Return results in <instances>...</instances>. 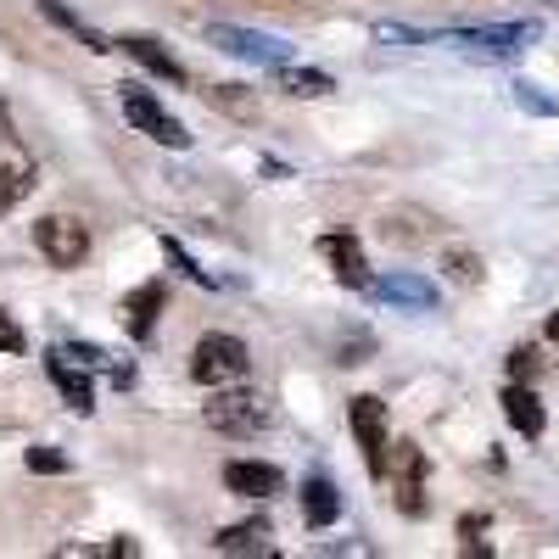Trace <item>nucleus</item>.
I'll return each instance as SVG.
<instances>
[{
	"mask_svg": "<svg viewBox=\"0 0 559 559\" xmlns=\"http://www.w3.org/2000/svg\"><path fill=\"white\" fill-rule=\"evenodd\" d=\"M218 554H274L269 548V521H241V526H229L224 537H213Z\"/></svg>",
	"mask_w": 559,
	"mask_h": 559,
	"instance_id": "nucleus-19",
	"label": "nucleus"
},
{
	"mask_svg": "<svg viewBox=\"0 0 559 559\" xmlns=\"http://www.w3.org/2000/svg\"><path fill=\"white\" fill-rule=\"evenodd\" d=\"M118 102H123V118L146 134V140H157V146H174V152H185L191 146V134H185V123L152 96V90H140V84H118Z\"/></svg>",
	"mask_w": 559,
	"mask_h": 559,
	"instance_id": "nucleus-3",
	"label": "nucleus"
},
{
	"mask_svg": "<svg viewBox=\"0 0 559 559\" xmlns=\"http://www.w3.org/2000/svg\"><path fill=\"white\" fill-rule=\"evenodd\" d=\"M28 185H34V168L28 163H7V168H0V207H12Z\"/></svg>",
	"mask_w": 559,
	"mask_h": 559,
	"instance_id": "nucleus-20",
	"label": "nucleus"
},
{
	"mask_svg": "<svg viewBox=\"0 0 559 559\" xmlns=\"http://www.w3.org/2000/svg\"><path fill=\"white\" fill-rule=\"evenodd\" d=\"M537 34H543L537 23H498V28H453V34H437V39L459 45V51H476V57H515Z\"/></svg>",
	"mask_w": 559,
	"mask_h": 559,
	"instance_id": "nucleus-7",
	"label": "nucleus"
},
{
	"mask_svg": "<svg viewBox=\"0 0 559 559\" xmlns=\"http://www.w3.org/2000/svg\"><path fill=\"white\" fill-rule=\"evenodd\" d=\"M509 376L532 381V376H537V353H532V347H515V353H509Z\"/></svg>",
	"mask_w": 559,
	"mask_h": 559,
	"instance_id": "nucleus-25",
	"label": "nucleus"
},
{
	"mask_svg": "<svg viewBox=\"0 0 559 559\" xmlns=\"http://www.w3.org/2000/svg\"><path fill=\"white\" fill-rule=\"evenodd\" d=\"M548 7H559V0H548Z\"/></svg>",
	"mask_w": 559,
	"mask_h": 559,
	"instance_id": "nucleus-28",
	"label": "nucleus"
},
{
	"mask_svg": "<svg viewBox=\"0 0 559 559\" xmlns=\"http://www.w3.org/2000/svg\"><path fill=\"white\" fill-rule=\"evenodd\" d=\"M0 353H23V331L12 324V313L0 308Z\"/></svg>",
	"mask_w": 559,
	"mask_h": 559,
	"instance_id": "nucleus-26",
	"label": "nucleus"
},
{
	"mask_svg": "<svg viewBox=\"0 0 559 559\" xmlns=\"http://www.w3.org/2000/svg\"><path fill=\"white\" fill-rule=\"evenodd\" d=\"M247 376H252V358H247V347L236 336L213 331V336L197 342V353H191V381L197 386L218 392V386H241Z\"/></svg>",
	"mask_w": 559,
	"mask_h": 559,
	"instance_id": "nucleus-1",
	"label": "nucleus"
},
{
	"mask_svg": "<svg viewBox=\"0 0 559 559\" xmlns=\"http://www.w3.org/2000/svg\"><path fill=\"white\" fill-rule=\"evenodd\" d=\"M548 342H554V347H559V308H554V313H548Z\"/></svg>",
	"mask_w": 559,
	"mask_h": 559,
	"instance_id": "nucleus-27",
	"label": "nucleus"
},
{
	"mask_svg": "<svg viewBox=\"0 0 559 559\" xmlns=\"http://www.w3.org/2000/svg\"><path fill=\"white\" fill-rule=\"evenodd\" d=\"M34 247L45 252L51 269H79L84 252H90V229L79 218H68V213H51V218L34 224Z\"/></svg>",
	"mask_w": 559,
	"mask_h": 559,
	"instance_id": "nucleus-6",
	"label": "nucleus"
},
{
	"mask_svg": "<svg viewBox=\"0 0 559 559\" xmlns=\"http://www.w3.org/2000/svg\"><path fill=\"white\" fill-rule=\"evenodd\" d=\"M45 369H51V381H57V392H62V403L73 408V414H90L96 408V386H90V369L84 364H73L62 347L45 358Z\"/></svg>",
	"mask_w": 559,
	"mask_h": 559,
	"instance_id": "nucleus-11",
	"label": "nucleus"
},
{
	"mask_svg": "<svg viewBox=\"0 0 559 559\" xmlns=\"http://www.w3.org/2000/svg\"><path fill=\"white\" fill-rule=\"evenodd\" d=\"M280 481H286V476H280L274 464H258V459L224 464V487H229V492H241V498H274Z\"/></svg>",
	"mask_w": 559,
	"mask_h": 559,
	"instance_id": "nucleus-12",
	"label": "nucleus"
},
{
	"mask_svg": "<svg viewBox=\"0 0 559 559\" xmlns=\"http://www.w3.org/2000/svg\"><path fill=\"white\" fill-rule=\"evenodd\" d=\"M442 263H448V280H459V286H476L481 280V258L476 252H448Z\"/></svg>",
	"mask_w": 559,
	"mask_h": 559,
	"instance_id": "nucleus-22",
	"label": "nucleus"
},
{
	"mask_svg": "<svg viewBox=\"0 0 559 559\" xmlns=\"http://www.w3.org/2000/svg\"><path fill=\"white\" fill-rule=\"evenodd\" d=\"M376 292L381 302H397V308H414V313H426V308H437V286L431 280H419V274H386V280H376Z\"/></svg>",
	"mask_w": 559,
	"mask_h": 559,
	"instance_id": "nucleus-13",
	"label": "nucleus"
},
{
	"mask_svg": "<svg viewBox=\"0 0 559 559\" xmlns=\"http://www.w3.org/2000/svg\"><path fill=\"white\" fill-rule=\"evenodd\" d=\"M503 414H509V426H515L521 437H543V426H548V414H543L537 392H532V386H521V381L503 392Z\"/></svg>",
	"mask_w": 559,
	"mask_h": 559,
	"instance_id": "nucleus-16",
	"label": "nucleus"
},
{
	"mask_svg": "<svg viewBox=\"0 0 559 559\" xmlns=\"http://www.w3.org/2000/svg\"><path fill=\"white\" fill-rule=\"evenodd\" d=\"M207 45H218L224 57H236V62H252V68H280V62H292V45L280 39V34H263V28L207 23Z\"/></svg>",
	"mask_w": 559,
	"mask_h": 559,
	"instance_id": "nucleus-4",
	"label": "nucleus"
},
{
	"mask_svg": "<svg viewBox=\"0 0 559 559\" xmlns=\"http://www.w3.org/2000/svg\"><path fill=\"white\" fill-rule=\"evenodd\" d=\"M202 414H207V426L224 431V437H258V431L274 426V408H269L258 392H247V381H241V386H218Z\"/></svg>",
	"mask_w": 559,
	"mask_h": 559,
	"instance_id": "nucleus-2",
	"label": "nucleus"
},
{
	"mask_svg": "<svg viewBox=\"0 0 559 559\" xmlns=\"http://www.w3.org/2000/svg\"><path fill=\"white\" fill-rule=\"evenodd\" d=\"M302 521H308L313 532H324V526H336V521H342V492L324 481V476L302 481Z\"/></svg>",
	"mask_w": 559,
	"mask_h": 559,
	"instance_id": "nucleus-14",
	"label": "nucleus"
},
{
	"mask_svg": "<svg viewBox=\"0 0 559 559\" xmlns=\"http://www.w3.org/2000/svg\"><path fill=\"white\" fill-rule=\"evenodd\" d=\"M39 12H45V17H51L57 28H68V34H73L79 45H90V51H96V57H102V51H112V45H118V39H107L102 28H90V23H84L79 12H68V7H62V0H39Z\"/></svg>",
	"mask_w": 559,
	"mask_h": 559,
	"instance_id": "nucleus-18",
	"label": "nucleus"
},
{
	"mask_svg": "<svg viewBox=\"0 0 559 559\" xmlns=\"http://www.w3.org/2000/svg\"><path fill=\"white\" fill-rule=\"evenodd\" d=\"M274 84L286 90V96H297V102H319V96H331V73H319V68H286L280 62L274 68Z\"/></svg>",
	"mask_w": 559,
	"mask_h": 559,
	"instance_id": "nucleus-17",
	"label": "nucleus"
},
{
	"mask_svg": "<svg viewBox=\"0 0 559 559\" xmlns=\"http://www.w3.org/2000/svg\"><path fill=\"white\" fill-rule=\"evenodd\" d=\"M319 258L331 263V274L342 280L347 292H369V286H376V280H369V258H364V247L353 236H324L319 241Z\"/></svg>",
	"mask_w": 559,
	"mask_h": 559,
	"instance_id": "nucleus-9",
	"label": "nucleus"
},
{
	"mask_svg": "<svg viewBox=\"0 0 559 559\" xmlns=\"http://www.w3.org/2000/svg\"><path fill=\"white\" fill-rule=\"evenodd\" d=\"M347 419H353V437H358V448H364V464H369V476H386L392 471V442H386V408H381V397H353L347 403Z\"/></svg>",
	"mask_w": 559,
	"mask_h": 559,
	"instance_id": "nucleus-5",
	"label": "nucleus"
},
{
	"mask_svg": "<svg viewBox=\"0 0 559 559\" xmlns=\"http://www.w3.org/2000/svg\"><path fill=\"white\" fill-rule=\"evenodd\" d=\"M163 302H168V286H163V280H146V286H134V292L123 297V308H118L123 331H129L134 342H146V336L157 331V313H163Z\"/></svg>",
	"mask_w": 559,
	"mask_h": 559,
	"instance_id": "nucleus-10",
	"label": "nucleus"
},
{
	"mask_svg": "<svg viewBox=\"0 0 559 559\" xmlns=\"http://www.w3.org/2000/svg\"><path fill=\"white\" fill-rule=\"evenodd\" d=\"M392 476H397V509L403 515H426V453L414 442L392 448Z\"/></svg>",
	"mask_w": 559,
	"mask_h": 559,
	"instance_id": "nucleus-8",
	"label": "nucleus"
},
{
	"mask_svg": "<svg viewBox=\"0 0 559 559\" xmlns=\"http://www.w3.org/2000/svg\"><path fill=\"white\" fill-rule=\"evenodd\" d=\"M163 252L174 258V269H179L185 280H197V286H213V274H207V269H197V263H191V252H185L179 241H168V236H163Z\"/></svg>",
	"mask_w": 559,
	"mask_h": 559,
	"instance_id": "nucleus-23",
	"label": "nucleus"
},
{
	"mask_svg": "<svg viewBox=\"0 0 559 559\" xmlns=\"http://www.w3.org/2000/svg\"><path fill=\"white\" fill-rule=\"evenodd\" d=\"M23 464H28L34 476H62V471H68V453H57V448H28Z\"/></svg>",
	"mask_w": 559,
	"mask_h": 559,
	"instance_id": "nucleus-21",
	"label": "nucleus"
},
{
	"mask_svg": "<svg viewBox=\"0 0 559 559\" xmlns=\"http://www.w3.org/2000/svg\"><path fill=\"white\" fill-rule=\"evenodd\" d=\"M118 45H123V57H134L146 73H157V79H168V84H185V68H179V62L163 51L157 39H146V34H123Z\"/></svg>",
	"mask_w": 559,
	"mask_h": 559,
	"instance_id": "nucleus-15",
	"label": "nucleus"
},
{
	"mask_svg": "<svg viewBox=\"0 0 559 559\" xmlns=\"http://www.w3.org/2000/svg\"><path fill=\"white\" fill-rule=\"evenodd\" d=\"M515 102H521L526 112H543V118H554V112H559V102L537 96V84H515Z\"/></svg>",
	"mask_w": 559,
	"mask_h": 559,
	"instance_id": "nucleus-24",
	"label": "nucleus"
}]
</instances>
